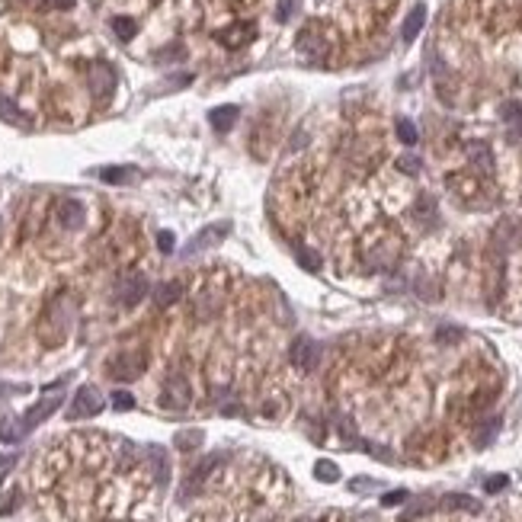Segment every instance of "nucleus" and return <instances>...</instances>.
I'll use <instances>...</instances> for the list:
<instances>
[{
	"instance_id": "nucleus-1",
	"label": "nucleus",
	"mask_w": 522,
	"mask_h": 522,
	"mask_svg": "<svg viewBox=\"0 0 522 522\" xmlns=\"http://www.w3.org/2000/svg\"><path fill=\"white\" fill-rule=\"evenodd\" d=\"M71 321H74V302L68 295H55L39 317V340L46 346H61L68 340V334H71Z\"/></svg>"
},
{
	"instance_id": "nucleus-2",
	"label": "nucleus",
	"mask_w": 522,
	"mask_h": 522,
	"mask_svg": "<svg viewBox=\"0 0 522 522\" xmlns=\"http://www.w3.org/2000/svg\"><path fill=\"white\" fill-rule=\"evenodd\" d=\"M144 368H148V356H144L142 349H125V353L112 356V359L106 362V372H110L116 381H135V378H142Z\"/></svg>"
},
{
	"instance_id": "nucleus-3",
	"label": "nucleus",
	"mask_w": 522,
	"mask_h": 522,
	"mask_svg": "<svg viewBox=\"0 0 522 522\" xmlns=\"http://www.w3.org/2000/svg\"><path fill=\"white\" fill-rule=\"evenodd\" d=\"M189 400H193V388L183 375H170L164 381V391H161V407L164 410H174V413H183L189 410Z\"/></svg>"
},
{
	"instance_id": "nucleus-4",
	"label": "nucleus",
	"mask_w": 522,
	"mask_h": 522,
	"mask_svg": "<svg viewBox=\"0 0 522 522\" xmlns=\"http://www.w3.org/2000/svg\"><path fill=\"white\" fill-rule=\"evenodd\" d=\"M103 410V394L93 385H80L78 394H74L71 407H68V417L71 420H84V417H97Z\"/></svg>"
},
{
	"instance_id": "nucleus-5",
	"label": "nucleus",
	"mask_w": 522,
	"mask_h": 522,
	"mask_svg": "<svg viewBox=\"0 0 522 522\" xmlns=\"http://www.w3.org/2000/svg\"><path fill=\"white\" fill-rule=\"evenodd\" d=\"M327 48L330 46H327V36H324L321 23H308V26L302 29V36H298V52L311 61H324Z\"/></svg>"
},
{
	"instance_id": "nucleus-6",
	"label": "nucleus",
	"mask_w": 522,
	"mask_h": 522,
	"mask_svg": "<svg viewBox=\"0 0 522 522\" xmlns=\"http://www.w3.org/2000/svg\"><path fill=\"white\" fill-rule=\"evenodd\" d=\"M87 80H90V93L97 100H110L112 90H116V71H112L106 61H93Z\"/></svg>"
},
{
	"instance_id": "nucleus-7",
	"label": "nucleus",
	"mask_w": 522,
	"mask_h": 522,
	"mask_svg": "<svg viewBox=\"0 0 522 522\" xmlns=\"http://www.w3.org/2000/svg\"><path fill=\"white\" fill-rule=\"evenodd\" d=\"M400 257V244L398 240H378V244L366 247V263L372 270H391Z\"/></svg>"
},
{
	"instance_id": "nucleus-8",
	"label": "nucleus",
	"mask_w": 522,
	"mask_h": 522,
	"mask_svg": "<svg viewBox=\"0 0 522 522\" xmlns=\"http://www.w3.org/2000/svg\"><path fill=\"white\" fill-rule=\"evenodd\" d=\"M144 295H148V276H144V272H125V276L119 279V302H122L125 308H135Z\"/></svg>"
},
{
	"instance_id": "nucleus-9",
	"label": "nucleus",
	"mask_w": 522,
	"mask_h": 522,
	"mask_svg": "<svg viewBox=\"0 0 522 522\" xmlns=\"http://www.w3.org/2000/svg\"><path fill=\"white\" fill-rule=\"evenodd\" d=\"M61 407V391L58 394H48V398H42L39 404H33L26 413H23V420H20V426H23V432H29V430H36L39 423H46L48 417H52L55 410Z\"/></svg>"
},
{
	"instance_id": "nucleus-10",
	"label": "nucleus",
	"mask_w": 522,
	"mask_h": 522,
	"mask_svg": "<svg viewBox=\"0 0 522 522\" xmlns=\"http://www.w3.org/2000/svg\"><path fill=\"white\" fill-rule=\"evenodd\" d=\"M317 359H321V349H317V343L311 340V336H298V340L292 343V366H295L298 372H311V368L317 366Z\"/></svg>"
},
{
	"instance_id": "nucleus-11",
	"label": "nucleus",
	"mask_w": 522,
	"mask_h": 522,
	"mask_svg": "<svg viewBox=\"0 0 522 522\" xmlns=\"http://www.w3.org/2000/svg\"><path fill=\"white\" fill-rule=\"evenodd\" d=\"M231 234V225L228 221H218V225H208V228H202L199 234H196L193 240H189V250H212V247H221V240Z\"/></svg>"
},
{
	"instance_id": "nucleus-12",
	"label": "nucleus",
	"mask_w": 522,
	"mask_h": 522,
	"mask_svg": "<svg viewBox=\"0 0 522 522\" xmlns=\"http://www.w3.org/2000/svg\"><path fill=\"white\" fill-rule=\"evenodd\" d=\"M253 33H257V26H253V23H234V26L221 29L218 42L225 48H240V46H247V42L253 39Z\"/></svg>"
},
{
	"instance_id": "nucleus-13",
	"label": "nucleus",
	"mask_w": 522,
	"mask_h": 522,
	"mask_svg": "<svg viewBox=\"0 0 522 522\" xmlns=\"http://www.w3.org/2000/svg\"><path fill=\"white\" fill-rule=\"evenodd\" d=\"M55 218H58L65 228H80L84 225V218H87V212H84V206H80L78 199H61L58 206H55Z\"/></svg>"
},
{
	"instance_id": "nucleus-14",
	"label": "nucleus",
	"mask_w": 522,
	"mask_h": 522,
	"mask_svg": "<svg viewBox=\"0 0 522 522\" xmlns=\"http://www.w3.org/2000/svg\"><path fill=\"white\" fill-rule=\"evenodd\" d=\"M238 116H240L238 106H218V110L208 112V122H212V129H215V132H228V129H234Z\"/></svg>"
},
{
	"instance_id": "nucleus-15",
	"label": "nucleus",
	"mask_w": 522,
	"mask_h": 522,
	"mask_svg": "<svg viewBox=\"0 0 522 522\" xmlns=\"http://www.w3.org/2000/svg\"><path fill=\"white\" fill-rule=\"evenodd\" d=\"M423 23H426V7L423 4H417V7L407 14V20H404V29H400V36H404V42H413L420 36V29H423Z\"/></svg>"
},
{
	"instance_id": "nucleus-16",
	"label": "nucleus",
	"mask_w": 522,
	"mask_h": 522,
	"mask_svg": "<svg viewBox=\"0 0 522 522\" xmlns=\"http://www.w3.org/2000/svg\"><path fill=\"white\" fill-rule=\"evenodd\" d=\"M410 215L417 221H423V225H432L436 221V215H439V208H436V199L432 196H417V202H413V208H410Z\"/></svg>"
},
{
	"instance_id": "nucleus-17",
	"label": "nucleus",
	"mask_w": 522,
	"mask_h": 522,
	"mask_svg": "<svg viewBox=\"0 0 522 522\" xmlns=\"http://www.w3.org/2000/svg\"><path fill=\"white\" fill-rule=\"evenodd\" d=\"M468 157H471V164H474L481 174H490V170H494V154H490V148L484 142L468 144Z\"/></svg>"
},
{
	"instance_id": "nucleus-18",
	"label": "nucleus",
	"mask_w": 522,
	"mask_h": 522,
	"mask_svg": "<svg viewBox=\"0 0 522 522\" xmlns=\"http://www.w3.org/2000/svg\"><path fill=\"white\" fill-rule=\"evenodd\" d=\"M180 295H183L180 282H161L154 289V304H157V308H170V304H174Z\"/></svg>"
},
{
	"instance_id": "nucleus-19",
	"label": "nucleus",
	"mask_w": 522,
	"mask_h": 522,
	"mask_svg": "<svg viewBox=\"0 0 522 522\" xmlns=\"http://www.w3.org/2000/svg\"><path fill=\"white\" fill-rule=\"evenodd\" d=\"M295 260H298V266H302L304 272H321V266H324L321 253H317L314 247H298V250H295Z\"/></svg>"
},
{
	"instance_id": "nucleus-20",
	"label": "nucleus",
	"mask_w": 522,
	"mask_h": 522,
	"mask_svg": "<svg viewBox=\"0 0 522 522\" xmlns=\"http://www.w3.org/2000/svg\"><path fill=\"white\" fill-rule=\"evenodd\" d=\"M202 439H206V432H202V430H183V432H176L174 445L180 452H196L202 445Z\"/></svg>"
},
{
	"instance_id": "nucleus-21",
	"label": "nucleus",
	"mask_w": 522,
	"mask_h": 522,
	"mask_svg": "<svg viewBox=\"0 0 522 522\" xmlns=\"http://www.w3.org/2000/svg\"><path fill=\"white\" fill-rule=\"evenodd\" d=\"M218 462H221L218 455H208V458H202V464H199V468L193 471V474H189V487H199V484L206 481V477L212 474L215 468H218Z\"/></svg>"
},
{
	"instance_id": "nucleus-22",
	"label": "nucleus",
	"mask_w": 522,
	"mask_h": 522,
	"mask_svg": "<svg viewBox=\"0 0 522 522\" xmlns=\"http://www.w3.org/2000/svg\"><path fill=\"white\" fill-rule=\"evenodd\" d=\"M100 180L103 183H129V180H135V170L132 167H106V170H100Z\"/></svg>"
},
{
	"instance_id": "nucleus-23",
	"label": "nucleus",
	"mask_w": 522,
	"mask_h": 522,
	"mask_svg": "<svg viewBox=\"0 0 522 522\" xmlns=\"http://www.w3.org/2000/svg\"><path fill=\"white\" fill-rule=\"evenodd\" d=\"M26 436V432H23V426H20V420H0V439H4V442H20V439Z\"/></svg>"
},
{
	"instance_id": "nucleus-24",
	"label": "nucleus",
	"mask_w": 522,
	"mask_h": 522,
	"mask_svg": "<svg viewBox=\"0 0 522 522\" xmlns=\"http://www.w3.org/2000/svg\"><path fill=\"white\" fill-rule=\"evenodd\" d=\"M112 29H116V36H119L122 42H129V39H135L138 23L132 20V16H116V20H112Z\"/></svg>"
},
{
	"instance_id": "nucleus-25",
	"label": "nucleus",
	"mask_w": 522,
	"mask_h": 522,
	"mask_svg": "<svg viewBox=\"0 0 522 522\" xmlns=\"http://www.w3.org/2000/svg\"><path fill=\"white\" fill-rule=\"evenodd\" d=\"M148 455H151V462H154V471H157V481L161 484H167V458H164V449H157V445H151L148 449Z\"/></svg>"
},
{
	"instance_id": "nucleus-26",
	"label": "nucleus",
	"mask_w": 522,
	"mask_h": 522,
	"mask_svg": "<svg viewBox=\"0 0 522 522\" xmlns=\"http://www.w3.org/2000/svg\"><path fill=\"white\" fill-rule=\"evenodd\" d=\"M314 477H317V481L334 484V481H340V468H336L334 462H317L314 464Z\"/></svg>"
},
{
	"instance_id": "nucleus-27",
	"label": "nucleus",
	"mask_w": 522,
	"mask_h": 522,
	"mask_svg": "<svg viewBox=\"0 0 522 522\" xmlns=\"http://www.w3.org/2000/svg\"><path fill=\"white\" fill-rule=\"evenodd\" d=\"M0 119H4V122H20L23 125V112L16 110V103L14 100H7V97H0Z\"/></svg>"
},
{
	"instance_id": "nucleus-28",
	"label": "nucleus",
	"mask_w": 522,
	"mask_h": 522,
	"mask_svg": "<svg viewBox=\"0 0 522 522\" xmlns=\"http://www.w3.org/2000/svg\"><path fill=\"white\" fill-rule=\"evenodd\" d=\"M398 138L404 144H417V138H420L417 135V125H413L410 119H398Z\"/></svg>"
},
{
	"instance_id": "nucleus-29",
	"label": "nucleus",
	"mask_w": 522,
	"mask_h": 522,
	"mask_svg": "<svg viewBox=\"0 0 522 522\" xmlns=\"http://www.w3.org/2000/svg\"><path fill=\"white\" fill-rule=\"evenodd\" d=\"M295 10H298V0H279V4H276V20L289 23L292 16H295Z\"/></svg>"
},
{
	"instance_id": "nucleus-30",
	"label": "nucleus",
	"mask_w": 522,
	"mask_h": 522,
	"mask_svg": "<svg viewBox=\"0 0 522 522\" xmlns=\"http://www.w3.org/2000/svg\"><path fill=\"white\" fill-rule=\"evenodd\" d=\"M445 506H452V509H471V513H474L477 500H471V496H462V494H452V496H445Z\"/></svg>"
},
{
	"instance_id": "nucleus-31",
	"label": "nucleus",
	"mask_w": 522,
	"mask_h": 522,
	"mask_svg": "<svg viewBox=\"0 0 522 522\" xmlns=\"http://www.w3.org/2000/svg\"><path fill=\"white\" fill-rule=\"evenodd\" d=\"M398 170H404V174L417 176V174H420V157H413V154H400V157H398Z\"/></svg>"
},
{
	"instance_id": "nucleus-32",
	"label": "nucleus",
	"mask_w": 522,
	"mask_h": 522,
	"mask_svg": "<svg viewBox=\"0 0 522 522\" xmlns=\"http://www.w3.org/2000/svg\"><path fill=\"white\" fill-rule=\"evenodd\" d=\"M110 400H112V407H116V410H132V407H135V398H132L129 391H116Z\"/></svg>"
},
{
	"instance_id": "nucleus-33",
	"label": "nucleus",
	"mask_w": 522,
	"mask_h": 522,
	"mask_svg": "<svg viewBox=\"0 0 522 522\" xmlns=\"http://www.w3.org/2000/svg\"><path fill=\"white\" fill-rule=\"evenodd\" d=\"M33 4L42 10H71L74 7V0H33Z\"/></svg>"
},
{
	"instance_id": "nucleus-34",
	"label": "nucleus",
	"mask_w": 522,
	"mask_h": 522,
	"mask_svg": "<svg viewBox=\"0 0 522 522\" xmlns=\"http://www.w3.org/2000/svg\"><path fill=\"white\" fill-rule=\"evenodd\" d=\"M506 484H509V481H506V474H494L487 484H484V487H487V494H500V490L506 487Z\"/></svg>"
},
{
	"instance_id": "nucleus-35",
	"label": "nucleus",
	"mask_w": 522,
	"mask_h": 522,
	"mask_svg": "<svg viewBox=\"0 0 522 522\" xmlns=\"http://www.w3.org/2000/svg\"><path fill=\"white\" fill-rule=\"evenodd\" d=\"M503 116H506V122H522V106L519 103H506V106H503Z\"/></svg>"
},
{
	"instance_id": "nucleus-36",
	"label": "nucleus",
	"mask_w": 522,
	"mask_h": 522,
	"mask_svg": "<svg viewBox=\"0 0 522 522\" xmlns=\"http://www.w3.org/2000/svg\"><path fill=\"white\" fill-rule=\"evenodd\" d=\"M404 500H407V490H391V494L381 496V503H385V506H398V503H404Z\"/></svg>"
},
{
	"instance_id": "nucleus-37",
	"label": "nucleus",
	"mask_w": 522,
	"mask_h": 522,
	"mask_svg": "<svg viewBox=\"0 0 522 522\" xmlns=\"http://www.w3.org/2000/svg\"><path fill=\"white\" fill-rule=\"evenodd\" d=\"M496 426H500V420H490L487 426L481 430V439H477V445H484V442H490L494 439V432H496Z\"/></svg>"
},
{
	"instance_id": "nucleus-38",
	"label": "nucleus",
	"mask_w": 522,
	"mask_h": 522,
	"mask_svg": "<svg viewBox=\"0 0 522 522\" xmlns=\"http://www.w3.org/2000/svg\"><path fill=\"white\" fill-rule=\"evenodd\" d=\"M157 244H161V250H164V253H170V250H174L176 240H174V234H170V231H161V234H157Z\"/></svg>"
},
{
	"instance_id": "nucleus-39",
	"label": "nucleus",
	"mask_w": 522,
	"mask_h": 522,
	"mask_svg": "<svg viewBox=\"0 0 522 522\" xmlns=\"http://www.w3.org/2000/svg\"><path fill=\"white\" fill-rule=\"evenodd\" d=\"M16 464V455H0V477H7V471Z\"/></svg>"
},
{
	"instance_id": "nucleus-40",
	"label": "nucleus",
	"mask_w": 522,
	"mask_h": 522,
	"mask_svg": "<svg viewBox=\"0 0 522 522\" xmlns=\"http://www.w3.org/2000/svg\"><path fill=\"white\" fill-rule=\"evenodd\" d=\"M349 487H353V490H372L375 481H368V477H362V481H359V477H356V481L349 484Z\"/></svg>"
}]
</instances>
